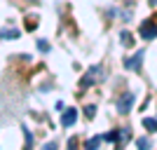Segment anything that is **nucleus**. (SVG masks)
<instances>
[{
  "label": "nucleus",
  "instance_id": "9",
  "mask_svg": "<svg viewBox=\"0 0 157 150\" xmlns=\"http://www.w3.org/2000/svg\"><path fill=\"white\" fill-rule=\"evenodd\" d=\"M98 143H101V136H96V138H92V141H89V143H87V145H89V148H96V145Z\"/></svg>",
  "mask_w": 157,
  "mask_h": 150
},
{
  "label": "nucleus",
  "instance_id": "7",
  "mask_svg": "<svg viewBox=\"0 0 157 150\" xmlns=\"http://www.w3.org/2000/svg\"><path fill=\"white\" fill-rule=\"evenodd\" d=\"M143 124H145V129H148V131H155V129H157V120H152V117H150V120L145 117Z\"/></svg>",
  "mask_w": 157,
  "mask_h": 150
},
{
  "label": "nucleus",
  "instance_id": "4",
  "mask_svg": "<svg viewBox=\"0 0 157 150\" xmlns=\"http://www.w3.org/2000/svg\"><path fill=\"white\" fill-rule=\"evenodd\" d=\"M141 61H143V52H136L131 59H124V66L129 71H138V68H141Z\"/></svg>",
  "mask_w": 157,
  "mask_h": 150
},
{
  "label": "nucleus",
  "instance_id": "11",
  "mask_svg": "<svg viewBox=\"0 0 157 150\" xmlns=\"http://www.w3.org/2000/svg\"><path fill=\"white\" fill-rule=\"evenodd\" d=\"M138 145H141V148H145V145L150 148V141H148V138H138Z\"/></svg>",
  "mask_w": 157,
  "mask_h": 150
},
{
  "label": "nucleus",
  "instance_id": "12",
  "mask_svg": "<svg viewBox=\"0 0 157 150\" xmlns=\"http://www.w3.org/2000/svg\"><path fill=\"white\" fill-rule=\"evenodd\" d=\"M38 47H40V49H42V52H47V49H49V45H47L45 40H40V42H38Z\"/></svg>",
  "mask_w": 157,
  "mask_h": 150
},
{
  "label": "nucleus",
  "instance_id": "1",
  "mask_svg": "<svg viewBox=\"0 0 157 150\" xmlns=\"http://www.w3.org/2000/svg\"><path fill=\"white\" fill-rule=\"evenodd\" d=\"M134 101H136V96H134L131 91H127V94H122V96L117 98V110L122 113V115H127V113L131 110V106H134Z\"/></svg>",
  "mask_w": 157,
  "mask_h": 150
},
{
  "label": "nucleus",
  "instance_id": "3",
  "mask_svg": "<svg viewBox=\"0 0 157 150\" xmlns=\"http://www.w3.org/2000/svg\"><path fill=\"white\" fill-rule=\"evenodd\" d=\"M141 38H143V40L157 38V26H155V21H143V24H141Z\"/></svg>",
  "mask_w": 157,
  "mask_h": 150
},
{
  "label": "nucleus",
  "instance_id": "8",
  "mask_svg": "<svg viewBox=\"0 0 157 150\" xmlns=\"http://www.w3.org/2000/svg\"><path fill=\"white\" fill-rule=\"evenodd\" d=\"M94 113H96L94 106H87V108H85V115H87V117H94Z\"/></svg>",
  "mask_w": 157,
  "mask_h": 150
},
{
  "label": "nucleus",
  "instance_id": "6",
  "mask_svg": "<svg viewBox=\"0 0 157 150\" xmlns=\"http://www.w3.org/2000/svg\"><path fill=\"white\" fill-rule=\"evenodd\" d=\"M21 33L17 31V28H5V31H0V38L2 40H17Z\"/></svg>",
  "mask_w": 157,
  "mask_h": 150
},
{
  "label": "nucleus",
  "instance_id": "5",
  "mask_svg": "<svg viewBox=\"0 0 157 150\" xmlns=\"http://www.w3.org/2000/svg\"><path fill=\"white\" fill-rule=\"evenodd\" d=\"M75 122H78V110H75V108L66 110V113H63V117H61V124H63V127H73Z\"/></svg>",
  "mask_w": 157,
  "mask_h": 150
},
{
  "label": "nucleus",
  "instance_id": "2",
  "mask_svg": "<svg viewBox=\"0 0 157 150\" xmlns=\"http://www.w3.org/2000/svg\"><path fill=\"white\" fill-rule=\"evenodd\" d=\"M98 73H101V68H98V66H94V68H89V71L85 73V78L80 80V87H89V85H94V82H96V80L101 78Z\"/></svg>",
  "mask_w": 157,
  "mask_h": 150
},
{
  "label": "nucleus",
  "instance_id": "10",
  "mask_svg": "<svg viewBox=\"0 0 157 150\" xmlns=\"http://www.w3.org/2000/svg\"><path fill=\"white\" fill-rule=\"evenodd\" d=\"M122 42H124V45H131V38H129V33H122Z\"/></svg>",
  "mask_w": 157,
  "mask_h": 150
}]
</instances>
